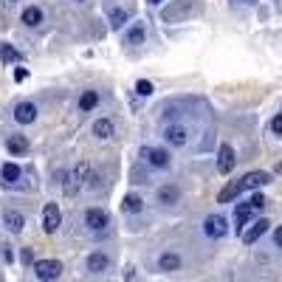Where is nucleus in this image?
I'll use <instances>...</instances> for the list:
<instances>
[{
  "mask_svg": "<svg viewBox=\"0 0 282 282\" xmlns=\"http://www.w3.org/2000/svg\"><path fill=\"white\" fill-rule=\"evenodd\" d=\"M158 268H161V271H178L180 268V257H178V254H161Z\"/></svg>",
  "mask_w": 282,
  "mask_h": 282,
  "instance_id": "obj_18",
  "label": "nucleus"
},
{
  "mask_svg": "<svg viewBox=\"0 0 282 282\" xmlns=\"http://www.w3.org/2000/svg\"><path fill=\"white\" fill-rule=\"evenodd\" d=\"M246 3H254V0H246Z\"/></svg>",
  "mask_w": 282,
  "mask_h": 282,
  "instance_id": "obj_35",
  "label": "nucleus"
},
{
  "mask_svg": "<svg viewBox=\"0 0 282 282\" xmlns=\"http://www.w3.org/2000/svg\"><path fill=\"white\" fill-rule=\"evenodd\" d=\"M268 180H271L268 172H257V169H254V172H248L246 178H243V186H246V189H257V186L268 183Z\"/></svg>",
  "mask_w": 282,
  "mask_h": 282,
  "instance_id": "obj_12",
  "label": "nucleus"
},
{
  "mask_svg": "<svg viewBox=\"0 0 282 282\" xmlns=\"http://www.w3.org/2000/svg\"><path fill=\"white\" fill-rule=\"evenodd\" d=\"M124 23H127V11H124V9H113L110 11V26H113V28H122Z\"/></svg>",
  "mask_w": 282,
  "mask_h": 282,
  "instance_id": "obj_25",
  "label": "nucleus"
},
{
  "mask_svg": "<svg viewBox=\"0 0 282 282\" xmlns=\"http://www.w3.org/2000/svg\"><path fill=\"white\" fill-rule=\"evenodd\" d=\"M251 212H254V206H251V203H240V206H237V212H234L237 231H240V229H243V226L248 223V217H251Z\"/></svg>",
  "mask_w": 282,
  "mask_h": 282,
  "instance_id": "obj_15",
  "label": "nucleus"
},
{
  "mask_svg": "<svg viewBox=\"0 0 282 282\" xmlns=\"http://www.w3.org/2000/svg\"><path fill=\"white\" fill-rule=\"evenodd\" d=\"M23 214L20 212H6V229H9L11 234H17V231H23Z\"/></svg>",
  "mask_w": 282,
  "mask_h": 282,
  "instance_id": "obj_19",
  "label": "nucleus"
},
{
  "mask_svg": "<svg viewBox=\"0 0 282 282\" xmlns=\"http://www.w3.org/2000/svg\"><path fill=\"white\" fill-rule=\"evenodd\" d=\"M0 59L3 62H14V59H20V54L14 48H0Z\"/></svg>",
  "mask_w": 282,
  "mask_h": 282,
  "instance_id": "obj_26",
  "label": "nucleus"
},
{
  "mask_svg": "<svg viewBox=\"0 0 282 282\" xmlns=\"http://www.w3.org/2000/svg\"><path fill=\"white\" fill-rule=\"evenodd\" d=\"M104 268H107V257H104V254H90L88 257V271L90 274H102Z\"/></svg>",
  "mask_w": 282,
  "mask_h": 282,
  "instance_id": "obj_20",
  "label": "nucleus"
},
{
  "mask_svg": "<svg viewBox=\"0 0 282 282\" xmlns=\"http://www.w3.org/2000/svg\"><path fill=\"white\" fill-rule=\"evenodd\" d=\"M274 240H277V246H282V226L274 231Z\"/></svg>",
  "mask_w": 282,
  "mask_h": 282,
  "instance_id": "obj_32",
  "label": "nucleus"
},
{
  "mask_svg": "<svg viewBox=\"0 0 282 282\" xmlns=\"http://www.w3.org/2000/svg\"><path fill=\"white\" fill-rule=\"evenodd\" d=\"M14 119L20 124H31L37 119V107H34L31 102H20L17 107H14Z\"/></svg>",
  "mask_w": 282,
  "mask_h": 282,
  "instance_id": "obj_8",
  "label": "nucleus"
},
{
  "mask_svg": "<svg viewBox=\"0 0 282 282\" xmlns=\"http://www.w3.org/2000/svg\"><path fill=\"white\" fill-rule=\"evenodd\" d=\"M203 229H206V234L214 237V240H217V237H223L226 231H229V226H226V220L220 217V214H209V217H206V223H203Z\"/></svg>",
  "mask_w": 282,
  "mask_h": 282,
  "instance_id": "obj_6",
  "label": "nucleus"
},
{
  "mask_svg": "<svg viewBox=\"0 0 282 282\" xmlns=\"http://www.w3.org/2000/svg\"><path fill=\"white\" fill-rule=\"evenodd\" d=\"M59 220H62L59 206H56V203H45V209H43V229L48 231V234H54L56 226H59Z\"/></svg>",
  "mask_w": 282,
  "mask_h": 282,
  "instance_id": "obj_4",
  "label": "nucleus"
},
{
  "mask_svg": "<svg viewBox=\"0 0 282 282\" xmlns=\"http://www.w3.org/2000/svg\"><path fill=\"white\" fill-rule=\"evenodd\" d=\"M34 274H37L40 282H54L56 277L62 274V265H59L56 259H40V262L34 265Z\"/></svg>",
  "mask_w": 282,
  "mask_h": 282,
  "instance_id": "obj_2",
  "label": "nucleus"
},
{
  "mask_svg": "<svg viewBox=\"0 0 282 282\" xmlns=\"http://www.w3.org/2000/svg\"><path fill=\"white\" fill-rule=\"evenodd\" d=\"M268 226H271V223L265 220V217H259L257 223H254V226H251V229L246 231V234H243V243H248V246H251V243H257L259 237L268 231Z\"/></svg>",
  "mask_w": 282,
  "mask_h": 282,
  "instance_id": "obj_10",
  "label": "nucleus"
},
{
  "mask_svg": "<svg viewBox=\"0 0 282 282\" xmlns=\"http://www.w3.org/2000/svg\"><path fill=\"white\" fill-rule=\"evenodd\" d=\"M195 11H201V3H198V0H172L167 9L161 11V20L164 23H180V20H186L189 14H195Z\"/></svg>",
  "mask_w": 282,
  "mask_h": 282,
  "instance_id": "obj_1",
  "label": "nucleus"
},
{
  "mask_svg": "<svg viewBox=\"0 0 282 282\" xmlns=\"http://www.w3.org/2000/svg\"><path fill=\"white\" fill-rule=\"evenodd\" d=\"M96 104H99V93H96V90L82 93V99H79V110H93Z\"/></svg>",
  "mask_w": 282,
  "mask_h": 282,
  "instance_id": "obj_21",
  "label": "nucleus"
},
{
  "mask_svg": "<svg viewBox=\"0 0 282 282\" xmlns=\"http://www.w3.org/2000/svg\"><path fill=\"white\" fill-rule=\"evenodd\" d=\"M234 164H237L234 150H231L229 144H223V147H220V153H217V169H220L223 175H229V172L234 169Z\"/></svg>",
  "mask_w": 282,
  "mask_h": 282,
  "instance_id": "obj_7",
  "label": "nucleus"
},
{
  "mask_svg": "<svg viewBox=\"0 0 282 282\" xmlns=\"http://www.w3.org/2000/svg\"><path fill=\"white\" fill-rule=\"evenodd\" d=\"M150 3H161V0H150Z\"/></svg>",
  "mask_w": 282,
  "mask_h": 282,
  "instance_id": "obj_34",
  "label": "nucleus"
},
{
  "mask_svg": "<svg viewBox=\"0 0 282 282\" xmlns=\"http://www.w3.org/2000/svg\"><path fill=\"white\" fill-rule=\"evenodd\" d=\"M11 155H23V153H28V141H26V135H11L9 141H6Z\"/></svg>",
  "mask_w": 282,
  "mask_h": 282,
  "instance_id": "obj_13",
  "label": "nucleus"
},
{
  "mask_svg": "<svg viewBox=\"0 0 282 282\" xmlns=\"http://www.w3.org/2000/svg\"><path fill=\"white\" fill-rule=\"evenodd\" d=\"M251 206H254V209H262V206H265V198H262V195H254V198H251Z\"/></svg>",
  "mask_w": 282,
  "mask_h": 282,
  "instance_id": "obj_29",
  "label": "nucleus"
},
{
  "mask_svg": "<svg viewBox=\"0 0 282 282\" xmlns=\"http://www.w3.org/2000/svg\"><path fill=\"white\" fill-rule=\"evenodd\" d=\"M277 175H282V161H280V164H277Z\"/></svg>",
  "mask_w": 282,
  "mask_h": 282,
  "instance_id": "obj_33",
  "label": "nucleus"
},
{
  "mask_svg": "<svg viewBox=\"0 0 282 282\" xmlns=\"http://www.w3.org/2000/svg\"><path fill=\"white\" fill-rule=\"evenodd\" d=\"M23 23H26V26H40V23H43V11L37 9V6L26 9L23 11Z\"/></svg>",
  "mask_w": 282,
  "mask_h": 282,
  "instance_id": "obj_23",
  "label": "nucleus"
},
{
  "mask_svg": "<svg viewBox=\"0 0 282 282\" xmlns=\"http://www.w3.org/2000/svg\"><path fill=\"white\" fill-rule=\"evenodd\" d=\"M3 259H6V262H11V259H14V254H11V248H9V246L3 248Z\"/></svg>",
  "mask_w": 282,
  "mask_h": 282,
  "instance_id": "obj_31",
  "label": "nucleus"
},
{
  "mask_svg": "<svg viewBox=\"0 0 282 282\" xmlns=\"http://www.w3.org/2000/svg\"><path fill=\"white\" fill-rule=\"evenodd\" d=\"M135 93H138V96H150V93H153V85H150L147 79H141V82H135Z\"/></svg>",
  "mask_w": 282,
  "mask_h": 282,
  "instance_id": "obj_27",
  "label": "nucleus"
},
{
  "mask_svg": "<svg viewBox=\"0 0 282 282\" xmlns=\"http://www.w3.org/2000/svg\"><path fill=\"white\" fill-rule=\"evenodd\" d=\"M271 130H274L277 135H282V113H277V116L271 119Z\"/></svg>",
  "mask_w": 282,
  "mask_h": 282,
  "instance_id": "obj_28",
  "label": "nucleus"
},
{
  "mask_svg": "<svg viewBox=\"0 0 282 282\" xmlns=\"http://www.w3.org/2000/svg\"><path fill=\"white\" fill-rule=\"evenodd\" d=\"M26 77H28V71H26V68H17V71H14V79H17V82H23Z\"/></svg>",
  "mask_w": 282,
  "mask_h": 282,
  "instance_id": "obj_30",
  "label": "nucleus"
},
{
  "mask_svg": "<svg viewBox=\"0 0 282 282\" xmlns=\"http://www.w3.org/2000/svg\"><path fill=\"white\" fill-rule=\"evenodd\" d=\"M164 138H167L172 147H186L189 133H186V127H180V124H169L167 130H164Z\"/></svg>",
  "mask_w": 282,
  "mask_h": 282,
  "instance_id": "obj_5",
  "label": "nucleus"
},
{
  "mask_svg": "<svg viewBox=\"0 0 282 282\" xmlns=\"http://www.w3.org/2000/svg\"><path fill=\"white\" fill-rule=\"evenodd\" d=\"M85 226L93 229V231H99V229L107 226V214L102 212V209H88V212H85Z\"/></svg>",
  "mask_w": 282,
  "mask_h": 282,
  "instance_id": "obj_9",
  "label": "nucleus"
},
{
  "mask_svg": "<svg viewBox=\"0 0 282 282\" xmlns=\"http://www.w3.org/2000/svg\"><path fill=\"white\" fill-rule=\"evenodd\" d=\"M0 175H3L6 183H14V180H20V167H17V164H3Z\"/></svg>",
  "mask_w": 282,
  "mask_h": 282,
  "instance_id": "obj_24",
  "label": "nucleus"
},
{
  "mask_svg": "<svg viewBox=\"0 0 282 282\" xmlns=\"http://www.w3.org/2000/svg\"><path fill=\"white\" fill-rule=\"evenodd\" d=\"M240 192H246V186H243V178H240V180H231L229 186H223V189H220V195H217V201H220V203H229V201H234V198H240Z\"/></svg>",
  "mask_w": 282,
  "mask_h": 282,
  "instance_id": "obj_11",
  "label": "nucleus"
},
{
  "mask_svg": "<svg viewBox=\"0 0 282 282\" xmlns=\"http://www.w3.org/2000/svg\"><path fill=\"white\" fill-rule=\"evenodd\" d=\"M141 155L147 158V164H153V167H158V169H167L169 167V153H167V150L144 147V150H141Z\"/></svg>",
  "mask_w": 282,
  "mask_h": 282,
  "instance_id": "obj_3",
  "label": "nucleus"
},
{
  "mask_svg": "<svg viewBox=\"0 0 282 282\" xmlns=\"http://www.w3.org/2000/svg\"><path fill=\"white\" fill-rule=\"evenodd\" d=\"M141 209H144V201H141L138 195H124V201H122V212L135 214V212H141Z\"/></svg>",
  "mask_w": 282,
  "mask_h": 282,
  "instance_id": "obj_16",
  "label": "nucleus"
},
{
  "mask_svg": "<svg viewBox=\"0 0 282 282\" xmlns=\"http://www.w3.org/2000/svg\"><path fill=\"white\" fill-rule=\"evenodd\" d=\"M93 133L99 135V138H110L113 135V122L110 119H99V122L93 124Z\"/></svg>",
  "mask_w": 282,
  "mask_h": 282,
  "instance_id": "obj_22",
  "label": "nucleus"
},
{
  "mask_svg": "<svg viewBox=\"0 0 282 282\" xmlns=\"http://www.w3.org/2000/svg\"><path fill=\"white\" fill-rule=\"evenodd\" d=\"M178 198H180L178 186H169V183H167V186H161V189H158V201L167 203V206H169V203H175Z\"/></svg>",
  "mask_w": 282,
  "mask_h": 282,
  "instance_id": "obj_17",
  "label": "nucleus"
},
{
  "mask_svg": "<svg viewBox=\"0 0 282 282\" xmlns=\"http://www.w3.org/2000/svg\"><path fill=\"white\" fill-rule=\"evenodd\" d=\"M141 43H144V26L135 23L133 28L124 34V45H141Z\"/></svg>",
  "mask_w": 282,
  "mask_h": 282,
  "instance_id": "obj_14",
  "label": "nucleus"
}]
</instances>
